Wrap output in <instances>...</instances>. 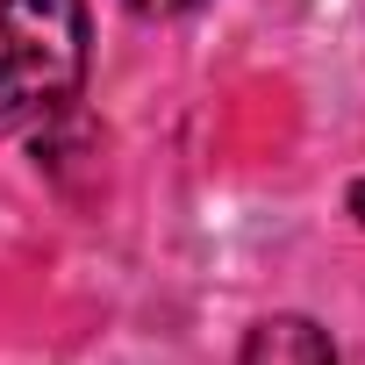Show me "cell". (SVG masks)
I'll list each match as a JSON object with an SVG mask.
<instances>
[{
	"instance_id": "obj_1",
	"label": "cell",
	"mask_w": 365,
	"mask_h": 365,
	"mask_svg": "<svg viewBox=\"0 0 365 365\" xmlns=\"http://www.w3.org/2000/svg\"><path fill=\"white\" fill-rule=\"evenodd\" d=\"M86 0H0V129H51L86 86Z\"/></svg>"
},
{
	"instance_id": "obj_2",
	"label": "cell",
	"mask_w": 365,
	"mask_h": 365,
	"mask_svg": "<svg viewBox=\"0 0 365 365\" xmlns=\"http://www.w3.org/2000/svg\"><path fill=\"white\" fill-rule=\"evenodd\" d=\"M237 365H336V336L315 315H265L244 329Z\"/></svg>"
},
{
	"instance_id": "obj_3",
	"label": "cell",
	"mask_w": 365,
	"mask_h": 365,
	"mask_svg": "<svg viewBox=\"0 0 365 365\" xmlns=\"http://www.w3.org/2000/svg\"><path fill=\"white\" fill-rule=\"evenodd\" d=\"M129 15H143V22H172V15H187V8H201V0H122Z\"/></svg>"
},
{
	"instance_id": "obj_4",
	"label": "cell",
	"mask_w": 365,
	"mask_h": 365,
	"mask_svg": "<svg viewBox=\"0 0 365 365\" xmlns=\"http://www.w3.org/2000/svg\"><path fill=\"white\" fill-rule=\"evenodd\" d=\"M344 208H351V215L365 222V179H351V187H344Z\"/></svg>"
}]
</instances>
